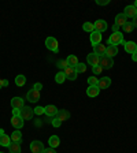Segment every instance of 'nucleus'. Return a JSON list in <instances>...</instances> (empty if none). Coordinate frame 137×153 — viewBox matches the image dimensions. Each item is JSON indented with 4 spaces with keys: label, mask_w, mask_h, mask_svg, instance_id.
Listing matches in <instances>:
<instances>
[{
    "label": "nucleus",
    "mask_w": 137,
    "mask_h": 153,
    "mask_svg": "<svg viewBox=\"0 0 137 153\" xmlns=\"http://www.w3.org/2000/svg\"><path fill=\"white\" fill-rule=\"evenodd\" d=\"M43 153H56V152H55L54 148H47V149H44V152Z\"/></svg>",
    "instance_id": "obj_40"
},
{
    "label": "nucleus",
    "mask_w": 137,
    "mask_h": 153,
    "mask_svg": "<svg viewBox=\"0 0 137 153\" xmlns=\"http://www.w3.org/2000/svg\"><path fill=\"white\" fill-rule=\"evenodd\" d=\"M33 115H34V111H33V108H30V107H23V108L21 109V118H22L23 120H30V119L33 118Z\"/></svg>",
    "instance_id": "obj_4"
},
{
    "label": "nucleus",
    "mask_w": 137,
    "mask_h": 153,
    "mask_svg": "<svg viewBox=\"0 0 137 153\" xmlns=\"http://www.w3.org/2000/svg\"><path fill=\"white\" fill-rule=\"evenodd\" d=\"M97 82H99V79H97L96 76H89V78H88L89 86H97Z\"/></svg>",
    "instance_id": "obj_33"
},
{
    "label": "nucleus",
    "mask_w": 137,
    "mask_h": 153,
    "mask_svg": "<svg viewBox=\"0 0 137 153\" xmlns=\"http://www.w3.org/2000/svg\"><path fill=\"white\" fill-rule=\"evenodd\" d=\"M1 131H3V130H1V128H0V133H1Z\"/></svg>",
    "instance_id": "obj_46"
},
{
    "label": "nucleus",
    "mask_w": 137,
    "mask_h": 153,
    "mask_svg": "<svg viewBox=\"0 0 137 153\" xmlns=\"http://www.w3.org/2000/svg\"><path fill=\"white\" fill-rule=\"evenodd\" d=\"M107 44H110V45H115V47H118V44H125L124 34H122L121 32L112 33V34L109 37V41H107Z\"/></svg>",
    "instance_id": "obj_1"
},
{
    "label": "nucleus",
    "mask_w": 137,
    "mask_h": 153,
    "mask_svg": "<svg viewBox=\"0 0 137 153\" xmlns=\"http://www.w3.org/2000/svg\"><path fill=\"white\" fill-rule=\"evenodd\" d=\"M99 66L102 67L103 70H110V68L114 66V60H112V57L102 55V56H100V60H99Z\"/></svg>",
    "instance_id": "obj_2"
},
{
    "label": "nucleus",
    "mask_w": 137,
    "mask_h": 153,
    "mask_svg": "<svg viewBox=\"0 0 137 153\" xmlns=\"http://www.w3.org/2000/svg\"><path fill=\"white\" fill-rule=\"evenodd\" d=\"M96 3L99 4V6H107L110 3V0H96Z\"/></svg>",
    "instance_id": "obj_37"
},
{
    "label": "nucleus",
    "mask_w": 137,
    "mask_h": 153,
    "mask_svg": "<svg viewBox=\"0 0 137 153\" xmlns=\"http://www.w3.org/2000/svg\"><path fill=\"white\" fill-rule=\"evenodd\" d=\"M124 15L126 16V18H134V16L137 15V8L132 4V6H126L124 10Z\"/></svg>",
    "instance_id": "obj_7"
},
{
    "label": "nucleus",
    "mask_w": 137,
    "mask_h": 153,
    "mask_svg": "<svg viewBox=\"0 0 137 153\" xmlns=\"http://www.w3.org/2000/svg\"><path fill=\"white\" fill-rule=\"evenodd\" d=\"M102 42V33L99 32H93L91 33V44L92 45H97Z\"/></svg>",
    "instance_id": "obj_14"
},
{
    "label": "nucleus",
    "mask_w": 137,
    "mask_h": 153,
    "mask_svg": "<svg viewBox=\"0 0 137 153\" xmlns=\"http://www.w3.org/2000/svg\"><path fill=\"white\" fill-rule=\"evenodd\" d=\"M76 71H77V74L78 73H85L86 71V64L85 63H78L76 66Z\"/></svg>",
    "instance_id": "obj_32"
},
{
    "label": "nucleus",
    "mask_w": 137,
    "mask_h": 153,
    "mask_svg": "<svg viewBox=\"0 0 137 153\" xmlns=\"http://www.w3.org/2000/svg\"><path fill=\"white\" fill-rule=\"evenodd\" d=\"M26 99H28L30 102L38 101V100H40V92H37V90H34V89L29 90V92L26 93Z\"/></svg>",
    "instance_id": "obj_8"
},
{
    "label": "nucleus",
    "mask_w": 137,
    "mask_h": 153,
    "mask_svg": "<svg viewBox=\"0 0 137 153\" xmlns=\"http://www.w3.org/2000/svg\"><path fill=\"white\" fill-rule=\"evenodd\" d=\"M63 73H64V75H66V78H69L70 81L77 79V75H78V74H77V71H76V67H70V66L67 67Z\"/></svg>",
    "instance_id": "obj_9"
},
{
    "label": "nucleus",
    "mask_w": 137,
    "mask_h": 153,
    "mask_svg": "<svg viewBox=\"0 0 137 153\" xmlns=\"http://www.w3.org/2000/svg\"><path fill=\"white\" fill-rule=\"evenodd\" d=\"M124 48H125V51L128 52V53H132V55H133L134 52L137 51V44H136L134 41H125Z\"/></svg>",
    "instance_id": "obj_11"
},
{
    "label": "nucleus",
    "mask_w": 137,
    "mask_h": 153,
    "mask_svg": "<svg viewBox=\"0 0 137 153\" xmlns=\"http://www.w3.org/2000/svg\"><path fill=\"white\" fill-rule=\"evenodd\" d=\"M48 143H49V148H58L59 146V143H61V140H59V137L58 135H51L49 137V140H48Z\"/></svg>",
    "instance_id": "obj_21"
},
{
    "label": "nucleus",
    "mask_w": 137,
    "mask_h": 153,
    "mask_svg": "<svg viewBox=\"0 0 137 153\" xmlns=\"http://www.w3.org/2000/svg\"><path fill=\"white\" fill-rule=\"evenodd\" d=\"M55 116H56V118L59 119L61 122H64V120H69V118H70V114H69L66 109H59V111H58V114L55 115Z\"/></svg>",
    "instance_id": "obj_16"
},
{
    "label": "nucleus",
    "mask_w": 137,
    "mask_h": 153,
    "mask_svg": "<svg viewBox=\"0 0 137 153\" xmlns=\"http://www.w3.org/2000/svg\"><path fill=\"white\" fill-rule=\"evenodd\" d=\"M64 79H66V75H64L63 71H59V73L55 75V81H56V83H63Z\"/></svg>",
    "instance_id": "obj_29"
},
{
    "label": "nucleus",
    "mask_w": 137,
    "mask_h": 153,
    "mask_svg": "<svg viewBox=\"0 0 137 153\" xmlns=\"http://www.w3.org/2000/svg\"><path fill=\"white\" fill-rule=\"evenodd\" d=\"M44 145H43V142H40V141H33L32 143H30V150H32V153H43L44 152Z\"/></svg>",
    "instance_id": "obj_5"
},
{
    "label": "nucleus",
    "mask_w": 137,
    "mask_h": 153,
    "mask_svg": "<svg viewBox=\"0 0 137 153\" xmlns=\"http://www.w3.org/2000/svg\"><path fill=\"white\" fill-rule=\"evenodd\" d=\"M106 49H107V47H106L104 44H97V45H93V53H96L97 56H102V55L106 53Z\"/></svg>",
    "instance_id": "obj_15"
},
{
    "label": "nucleus",
    "mask_w": 137,
    "mask_h": 153,
    "mask_svg": "<svg viewBox=\"0 0 137 153\" xmlns=\"http://www.w3.org/2000/svg\"><path fill=\"white\" fill-rule=\"evenodd\" d=\"M33 111H34L36 115H43L44 114V107H36Z\"/></svg>",
    "instance_id": "obj_35"
},
{
    "label": "nucleus",
    "mask_w": 137,
    "mask_h": 153,
    "mask_svg": "<svg viewBox=\"0 0 137 153\" xmlns=\"http://www.w3.org/2000/svg\"><path fill=\"white\" fill-rule=\"evenodd\" d=\"M99 93H100L99 86H89V88L86 89V94L89 96V97H96Z\"/></svg>",
    "instance_id": "obj_22"
},
{
    "label": "nucleus",
    "mask_w": 137,
    "mask_h": 153,
    "mask_svg": "<svg viewBox=\"0 0 137 153\" xmlns=\"http://www.w3.org/2000/svg\"><path fill=\"white\" fill-rule=\"evenodd\" d=\"M13 116H21V109L13 108Z\"/></svg>",
    "instance_id": "obj_39"
},
{
    "label": "nucleus",
    "mask_w": 137,
    "mask_h": 153,
    "mask_svg": "<svg viewBox=\"0 0 137 153\" xmlns=\"http://www.w3.org/2000/svg\"><path fill=\"white\" fill-rule=\"evenodd\" d=\"M45 45H47V48L49 49V51H52V52H58V51H59V47H58V40L55 37H47V40H45Z\"/></svg>",
    "instance_id": "obj_3"
},
{
    "label": "nucleus",
    "mask_w": 137,
    "mask_h": 153,
    "mask_svg": "<svg viewBox=\"0 0 137 153\" xmlns=\"http://www.w3.org/2000/svg\"><path fill=\"white\" fill-rule=\"evenodd\" d=\"M8 149L10 153H21V142H11Z\"/></svg>",
    "instance_id": "obj_24"
},
{
    "label": "nucleus",
    "mask_w": 137,
    "mask_h": 153,
    "mask_svg": "<svg viewBox=\"0 0 137 153\" xmlns=\"http://www.w3.org/2000/svg\"><path fill=\"white\" fill-rule=\"evenodd\" d=\"M132 60H133V62H137V51L134 52L133 55H132Z\"/></svg>",
    "instance_id": "obj_42"
},
{
    "label": "nucleus",
    "mask_w": 137,
    "mask_h": 153,
    "mask_svg": "<svg viewBox=\"0 0 137 153\" xmlns=\"http://www.w3.org/2000/svg\"><path fill=\"white\" fill-rule=\"evenodd\" d=\"M133 6H134V7H136V8H137V0H136V1H134V4H133Z\"/></svg>",
    "instance_id": "obj_45"
},
{
    "label": "nucleus",
    "mask_w": 137,
    "mask_h": 153,
    "mask_svg": "<svg viewBox=\"0 0 137 153\" xmlns=\"http://www.w3.org/2000/svg\"><path fill=\"white\" fill-rule=\"evenodd\" d=\"M66 60H67V63H69L70 67H76L77 64H78V59H77L76 55H69V57H67Z\"/></svg>",
    "instance_id": "obj_26"
},
{
    "label": "nucleus",
    "mask_w": 137,
    "mask_h": 153,
    "mask_svg": "<svg viewBox=\"0 0 137 153\" xmlns=\"http://www.w3.org/2000/svg\"><path fill=\"white\" fill-rule=\"evenodd\" d=\"M110 85H111L110 76H102V79H99V82H97L99 89H107V88H110Z\"/></svg>",
    "instance_id": "obj_13"
},
{
    "label": "nucleus",
    "mask_w": 137,
    "mask_h": 153,
    "mask_svg": "<svg viewBox=\"0 0 137 153\" xmlns=\"http://www.w3.org/2000/svg\"><path fill=\"white\" fill-rule=\"evenodd\" d=\"M11 142H21V140H22V134H21V131H13V134H11Z\"/></svg>",
    "instance_id": "obj_25"
},
{
    "label": "nucleus",
    "mask_w": 137,
    "mask_h": 153,
    "mask_svg": "<svg viewBox=\"0 0 137 153\" xmlns=\"http://www.w3.org/2000/svg\"><path fill=\"white\" fill-rule=\"evenodd\" d=\"M93 26H95V32H99V33H103L107 30V22L106 21H103V19H97L95 23H93Z\"/></svg>",
    "instance_id": "obj_6"
},
{
    "label": "nucleus",
    "mask_w": 137,
    "mask_h": 153,
    "mask_svg": "<svg viewBox=\"0 0 137 153\" xmlns=\"http://www.w3.org/2000/svg\"><path fill=\"white\" fill-rule=\"evenodd\" d=\"M11 124H13L15 128H22L23 127V119L21 118V116H13V119H11Z\"/></svg>",
    "instance_id": "obj_17"
},
{
    "label": "nucleus",
    "mask_w": 137,
    "mask_h": 153,
    "mask_svg": "<svg viewBox=\"0 0 137 153\" xmlns=\"http://www.w3.org/2000/svg\"><path fill=\"white\" fill-rule=\"evenodd\" d=\"M33 89L37 90V92H40V90L43 89V85L40 82H37V83H34V85H33Z\"/></svg>",
    "instance_id": "obj_38"
},
{
    "label": "nucleus",
    "mask_w": 137,
    "mask_h": 153,
    "mask_svg": "<svg viewBox=\"0 0 137 153\" xmlns=\"http://www.w3.org/2000/svg\"><path fill=\"white\" fill-rule=\"evenodd\" d=\"M99 60H100V56H97V55L93 53V52L86 56V62H88V64H91L92 67L99 66Z\"/></svg>",
    "instance_id": "obj_10"
},
{
    "label": "nucleus",
    "mask_w": 137,
    "mask_h": 153,
    "mask_svg": "<svg viewBox=\"0 0 137 153\" xmlns=\"http://www.w3.org/2000/svg\"><path fill=\"white\" fill-rule=\"evenodd\" d=\"M51 123H52V126H54V127H59V126H61V124H62V122L59 120V119H58V118H55V119H52V122H51Z\"/></svg>",
    "instance_id": "obj_36"
},
{
    "label": "nucleus",
    "mask_w": 137,
    "mask_h": 153,
    "mask_svg": "<svg viewBox=\"0 0 137 153\" xmlns=\"http://www.w3.org/2000/svg\"><path fill=\"white\" fill-rule=\"evenodd\" d=\"M4 86V79H0V89Z\"/></svg>",
    "instance_id": "obj_44"
},
{
    "label": "nucleus",
    "mask_w": 137,
    "mask_h": 153,
    "mask_svg": "<svg viewBox=\"0 0 137 153\" xmlns=\"http://www.w3.org/2000/svg\"><path fill=\"white\" fill-rule=\"evenodd\" d=\"M10 143H11V138H10L7 134H4L3 131H1V133H0V145H1V146L8 148Z\"/></svg>",
    "instance_id": "obj_19"
},
{
    "label": "nucleus",
    "mask_w": 137,
    "mask_h": 153,
    "mask_svg": "<svg viewBox=\"0 0 137 153\" xmlns=\"http://www.w3.org/2000/svg\"><path fill=\"white\" fill-rule=\"evenodd\" d=\"M132 23H133V26H134V27H137V15L133 18V22H132Z\"/></svg>",
    "instance_id": "obj_43"
},
{
    "label": "nucleus",
    "mask_w": 137,
    "mask_h": 153,
    "mask_svg": "<svg viewBox=\"0 0 137 153\" xmlns=\"http://www.w3.org/2000/svg\"><path fill=\"white\" fill-rule=\"evenodd\" d=\"M126 22H128V18L124 15V13H122V14H118V15L115 16V25L124 26Z\"/></svg>",
    "instance_id": "obj_23"
},
{
    "label": "nucleus",
    "mask_w": 137,
    "mask_h": 153,
    "mask_svg": "<svg viewBox=\"0 0 137 153\" xmlns=\"http://www.w3.org/2000/svg\"><path fill=\"white\" fill-rule=\"evenodd\" d=\"M106 56L109 57H114L115 55H118V47H115V45H109L107 49H106Z\"/></svg>",
    "instance_id": "obj_18"
},
{
    "label": "nucleus",
    "mask_w": 137,
    "mask_h": 153,
    "mask_svg": "<svg viewBox=\"0 0 137 153\" xmlns=\"http://www.w3.org/2000/svg\"><path fill=\"white\" fill-rule=\"evenodd\" d=\"M26 83V78L23 74H19V75L15 76V85L16 86H23Z\"/></svg>",
    "instance_id": "obj_27"
},
{
    "label": "nucleus",
    "mask_w": 137,
    "mask_h": 153,
    "mask_svg": "<svg viewBox=\"0 0 137 153\" xmlns=\"http://www.w3.org/2000/svg\"><path fill=\"white\" fill-rule=\"evenodd\" d=\"M56 67L61 68V70H66L67 67H69V63H67L66 59H59V60L56 62Z\"/></svg>",
    "instance_id": "obj_28"
},
{
    "label": "nucleus",
    "mask_w": 137,
    "mask_h": 153,
    "mask_svg": "<svg viewBox=\"0 0 137 153\" xmlns=\"http://www.w3.org/2000/svg\"><path fill=\"white\" fill-rule=\"evenodd\" d=\"M92 71H93V74H95V75H99V74H102L103 68L100 66H95V67H92Z\"/></svg>",
    "instance_id": "obj_34"
},
{
    "label": "nucleus",
    "mask_w": 137,
    "mask_h": 153,
    "mask_svg": "<svg viewBox=\"0 0 137 153\" xmlns=\"http://www.w3.org/2000/svg\"><path fill=\"white\" fill-rule=\"evenodd\" d=\"M118 29H119V26H118V25H115V23H114V25H112V30H114V33H117V32H119Z\"/></svg>",
    "instance_id": "obj_41"
},
{
    "label": "nucleus",
    "mask_w": 137,
    "mask_h": 153,
    "mask_svg": "<svg viewBox=\"0 0 137 153\" xmlns=\"http://www.w3.org/2000/svg\"><path fill=\"white\" fill-rule=\"evenodd\" d=\"M82 29L85 30V32H88V33H93V32H95V26H93V23H91V22H85V23H84Z\"/></svg>",
    "instance_id": "obj_30"
},
{
    "label": "nucleus",
    "mask_w": 137,
    "mask_h": 153,
    "mask_svg": "<svg viewBox=\"0 0 137 153\" xmlns=\"http://www.w3.org/2000/svg\"><path fill=\"white\" fill-rule=\"evenodd\" d=\"M0 153H3V152H0Z\"/></svg>",
    "instance_id": "obj_47"
},
{
    "label": "nucleus",
    "mask_w": 137,
    "mask_h": 153,
    "mask_svg": "<svg viewBox=\"0 0 137 153\" xmlns=\"http://www.w3.org/2000/svg\"><path fill=\"white\" fill-rule=\"evenodd\" d=\"M11 107L15 109H22L23 107H25L23 99H21V97H14V99H11Z\"/></svg>",
    "instance_id": "obj_12"
},
{
    "label": "nucleus",
    "mask_w": 137,
    "mask_h": 153,
    "mask_svg": "<svg viewBox=\"0 0 137 153\" xmlns=\"http://www.w3.org/2000/svg\"><path fill=\"white\" fill-rule=\"evenodd\" d=\"M44 114L47 116H55L58 114V108L55 105H47V107H44Z\"/></svg>",
    "instance_id": "obj_20"
},
{
    "label": "nucleus",
    "mask_w": 137,
    "mask_h": 153,
    "mask_svg": "<svg viewBox=\"0 0 137 153\" xmlns=\"http://www.w3.org/2000/svg\"><path fill=\"white\" fill-rule=\"evenodd\" d=\"M122 27H124V32L125 33H132V32H133V29H134V26H133V23H132V22H126L124 26H122Z\"/></svg>",
    "instance_id": "obj_31"
}]
</instances>
